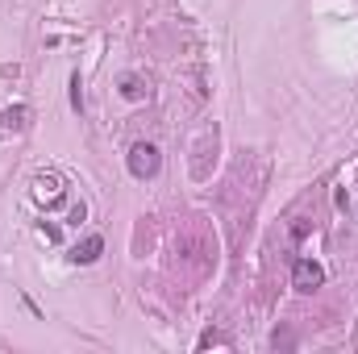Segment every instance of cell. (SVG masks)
<instances>
[{
	"mask_svg": "<svg viewBox=\"0 0 358 354\" xmlns=\"http://www.w3.org/2000/svg\"><path fill=\"white\" fill-rule=\"evenodd\" d=\"M126 163H130V175H134V179H155L159 167H163V155H159L155 142H134Z\"/></svg>",
	"mask_w": 358,
	"mask_h": 354,
	"instance_id": "6da1fadb",
	"label": "cell"
},
{
	"mask_svg": "<svg viewBox=\"0 0 358 354\" xmlns=\"http://www.w3.org/2000/svg\"><path fill=\"white\" fill-rule=\"evenodd\" d=\"M325 284V267L321 263H312V259H296L292 263V288L296 292H317Z\"/></svg>",
	"mask_w": 358,
	"mask_h": 354,
	"instance_id": "7a4b0ae2",
	"label": "cell"
},
{
	"mask_svg": "<svg viewBox=\"0 0 358 354\" xmlns=\"http://www.w3.org/2000/svg\"><path fill=\"white\" fill-rule=\"evenodd\" d=\"M63 175L59 171H38L34 175V200L38 204H54V200H63Z\"/></svg>",
	"mask_w": 358,
	"mask_h": 354,
	"instance_id": "3957f363",
	"label": "cell"
},
{
	"mask_svg": "<svg viewBox=\"0 0 358 354\" xmlns=\"http://www.w3.org/2000/svg\"><path fill=\"white\" fill-rule=\"evenodd\" d=\"M100 250H104V238H100V233H88L83 242H75V246H71V255H67V259H71L75 267H88V263H96V259H100Z\"/></svg>",
	"mask_w": 358,
	"mask_h": 354,
	"instance_id": "277c9868",
	"label": "cell"
},
{
	"mask_svg": "<svg viewBox=\"0 0 358 354\" xmlns=\"http://www.w3.org/2000/svg\"><path fill=\"white\" fill-rule=\"evenodd\" d=\"M30 104H9L5 112H0V126H5V130H13V134H21L26 126H30Z\"/></svg>",
	"mask_w": 358,
	"mask_h": 354,
	"instance_id": "5b68a950",
	"label": "cell"
},
{
	"mask_svg": "<svg viewBox=\"0 0 358 354\" xmlns=\"http://www.w3.org/2000/svg\"><path fill=\"white\" fill-rule=\"evenodd\" d=\"M121 96L126 100H142L146 96V79L142 75H121Z\"/></svg>",
	"mask_w": 358,
	"mask_h": 354,
	"instance_id": "8992f818",
	"label": "cell"
},
{
	"mask_svg": "<svg viewBox=\"0 0 358 354\" xmlns=\"http://www.w3.org/2000/svg\"><path fill=\"white\" fill-rule=\"evenodd\" d=\"M71 108H83V92H79V75H71Z\"/></svg>",
	"mask_w": 358,
	"mask_h": 354,
	"instance_id": "52a82bcc",
	"label": "cell"
},
{
	"mask_svg": "<svg viewBox=\"0 0 358 354\" xmlns=\"http://www.w3.org/2000/svg\"><path fill=\"white\" fill-rule=\"evenodd\" d=\"M38 233H42L46 242H59V225H46V221H42V225H38Z\"/></svg>",
	"mask_w": 358,
	"mask_h": 354,
	"instance_id": "ba28073f",
	"label": "cell"
},
{
	"mask_svg": "<svg viewBox=\"0 0 358 354\" xmlns=\"http://www.w3.org/2000/svg\"><path fill=\"white\" fill-rule=\"evenodd\" d=\"M83 217H88V208H83V204H71V213H67V221H71V225H79Z\"/></svg>",
	"mask_w": 358,
	"mask_h": 354,
	"instance_id": "9c48e42d",
	"label": "cell"
}]
</instances>
